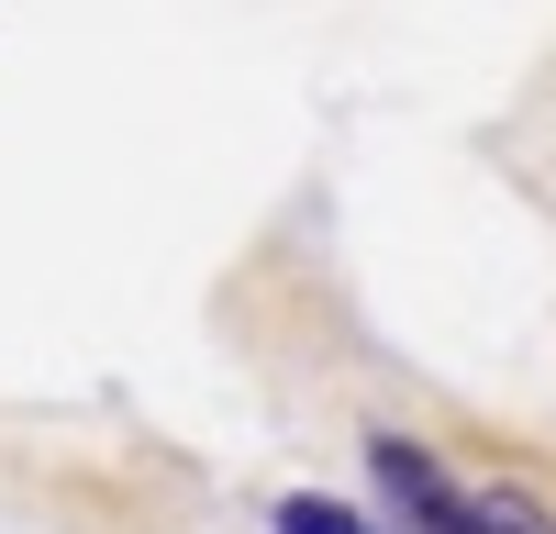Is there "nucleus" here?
<instances>
[{"mask_svg":"<svg viewBox=\"0 0 556 534\" xmlns=\"http://www.w3.org/2000/svg\"><path fill=\"white\" fill-rule=\"evenodd\" d=\"M367 468H379V501L401 534H490L479 523V490L456 479L434 445H412V434H367Z\"/></svg>","mask_w":556,"mask_h":534,"instance_id":"nucleus-1","label":"nucleus"},{"mask_svg":"<svg viewBox=\"0 0 556 534\" xmlns=\"http://www.w3.org/2000/svg\"><path fill=\"white\" fill-rule=\"evenodd\" d=\"M278 534H367L345 501H312V490H301V501H278Z\"/></svg>","mask_w":556,"mask_h":534,"instance_id":"nucleus-2","label":"nucleus"},{"mask_svg":"<svg viewBox=\"0 0 556 534\" xmlns=\"http://www.w3.org/2000/svg\"><path fill=\"white\" fill-rule=\"evenodd\" d=\"M479 523H490V534H556V523L523 501V490H479Z\"/></svg>","mask_w":556,"mask_h":534,"instance_id":"nucleus-3","label":"nucleus"}]
</instances>
